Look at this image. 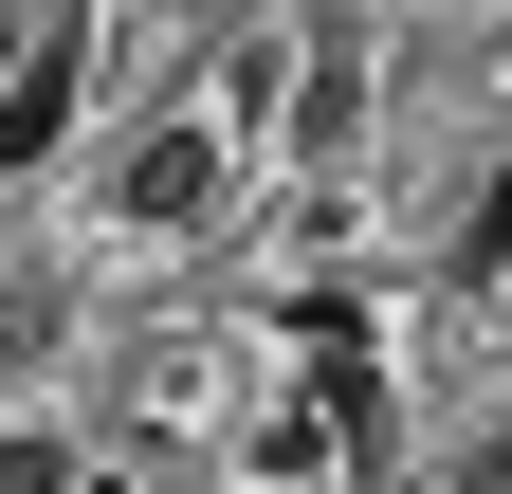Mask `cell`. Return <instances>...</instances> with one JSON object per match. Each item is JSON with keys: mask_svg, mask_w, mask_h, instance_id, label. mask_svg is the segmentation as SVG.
Segmentation results:
<instances>
[{"mask_svg": "<svg viewBox=\"0 0 512 494\" xmlns=\"http://www.w3.org/2000/svg\"><path fill=\"white\" fill-rule=\"evenodd\" d=\"M74 92H92V37H74V19H37V55L0 74V165H55V129H74Z\"/></svg>", "mask_w": 512, "mask_h": 494, "instance_id": "cell-1", "label": "cell"}, {"mask_svg": "<svg viewBox=\"0 0 512 494\" xmlns=\"http://www.w3.org/2000/svg\"><path fill=\"white\" fill-rule=\"evenodd\" d=\"M476 275H512V147H494V183H476V238H458Z\"/></svg>", "mask_w": 512, "mask_h": 494, "instance_id": "cell-3", "label": "cell"}, {"mask_svg": "<svg viewBox=\"0 0 512 494\" xmlns=\"http://www.w3.org/2000/svg\"><path fill=\"white\" fill-rule=\"evenodd\" d=\"M19 55H37V37H19V19H0V74H19Z\"/></svg>", "mask_w": 512, "mask_h": 494, "instance_id": "cell-5", "label": "cell"}, {"mask_svg": "<svg viewBox=\"0 0 512 494\" xmlns=\"http://www.w3.org/2000/svg\"><path fill=\"white\" fill-rule=\"evenodd\" d=\"M220 202V147L202 129H147V147H128V220H202Z\"/></svg>", "mask_w": 512, "mask_h": 494, "instance_id": "cell-2", "label": "cell"}, {"mask_svg": "<svg viewBox=\"0 0 512 494\" xmlns=\"http://www.w3.org/2000/svg\"><path fill=\"white\" fill-rule=\"evenodd\" d=\"M0 494H74V458H55V440H0Z\"/></svg>", "mask_w": 512, "mask_h": 494, "instance_id": "cell-4", "label": "cell"}]
</instances>
